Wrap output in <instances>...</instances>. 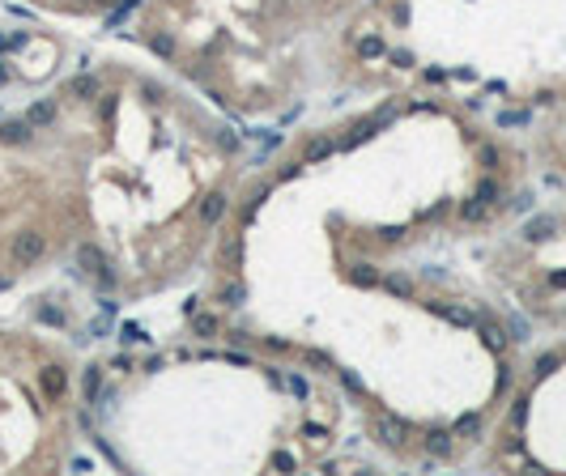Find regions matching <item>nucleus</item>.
Here are the masks:
<instances>
[{
    "instance_id": "16",
    "label": "nucleus",
    "mask_w": 566,
    "mask_h": 476,
    "mask_svg": "<svg viewBox=\"0 0 566 476\" xmlns=\"http://www.w3.org/2000/svg\"><path fill=\"white\" fill-rule=\"evenodd\" d=\"M460 217H465V222H486V217H490V204L473 196V200H465V204H460Z\"/></svg>"
},
{
    "instance_id": "14",
    "label": "nucleus",
    "mask_w": 566,
    "mask_h": 476,
    "mask_svg": "<svg viewBox=\"0 0 566 476\" xmlns=\"http://www.w3.org/2000/svg\"><path fill=\"white\" fill-rule=\"evenodd\" d=\"M451 438H455L451 430H430V434H426V451L439 455V459H447V455H451Z\"/></svg>"
},
{
    "instance_id": "39",
    "label": "nucleus",
    "mask_w": 566,
    "mask_h": 476,
    "mask_svg": "<svg viewBox=\"0 0 566 476\" xmlns=\"http://www.w3.org/2000/svg\"><path fill=\"white\" fill-rule=\"evenodd\" d=\"M379 238H383V243H396V238H400V230H396V226H383V230H379Z\"/></svg>"
},
{
    "instance_id": "13",
    "label": "nucleus",
    "mask_w": 566,
    "mask_h": 476,
    "mask_svg": "<svg viewBox=\"0 0 566 476\" xmlns=\"http://www.w3.org/2000/svg\"><path fill=\"white\" fill-rule=\"evenodd\" d=\"M553 230H558L553 217H532V222L524 226V238H528V243H545V238H553Z\"/></svg>"
},
{
    "instance_id": "29",
    "label": "nucleus",
    "mask_w": 566,
    "mask_h": 476,
    "mask_svg": "<svg viewBox=\"0 0 566 476\" xmlns=\"http://www.w3.org/2000/svg\"><path fill=\"white\" fill-rule=\"evenodd\" d=\"M524 421H528V396H520L516 408H511V426H524Z\"/></svg>"
},
{
    "instance_id": "5",
    "label": "nucleus",
    "mask_w": 566,
    "mask_h": 476,
    "mask_svg": "<svg viewBox=\"0 0 566 476\" xmlns=\"http://www.w3.org/2000/svg\"><path fill=\"white\" fill-rule=\"evenodd\" d=\"M430 310L439 315L443 324H451V328H473V310L460 306V302H430Z\"/></svg>"
},
{
    "instance_id": "7",
    "label": "nucleus",
    "mask_w": 566,
    "mask_h": 476,
    "mask_svg": "<svg viewBox=\"0 0 566 476\" xmlns=\"http://www.w3.org/2000/svg\"><path fill=\"white\" fill-rule=\"evenodd\" d=\"M196 213H200V222H204V226H218V222H222V213H226V192H209V196L200 200Z\"/></svg>"
},
{
    "instance_id": "38",
    "label": "nucleus",
    "mask_w": 566,
    "mask_h": 476,
    "mask_svg": "<svg viewBox=\"0 0 566 476\" xmlns=\"http://www.w3.org/2000/svg\"><path fill=\"white\" fill-rule=\"evenodd\" d=\"M111 115H115V94L102 98V120H111Z\"/></svg>"
},
{
    "instance_id": "18",
    "label": "nucleus",
    "mask_w": 566,
    "mask_h": 476,
    "mask_svg": "<svg viewBox=\"0 0 566 476\" xmlns=\"http://www.w3.org/2000/svg\"><path fill=\"white\" fill-rule=\"evenodd\" d=\"M383 38L379 34H371V38H362V43H358V56H362V60H375V56H383Z\"/></svg>"
},
{
    "instance_id": "32",
    "label": "nucleus",
    "mask_w": 566,
    "mask_h": 476,
    "mask_svg": "<svg viewBox=\"0 0 566 476\" xmlns=\"http://www.w3.org/2000/svg\"><path fill=\"white\" fill-rule=\"evenodd\" d=\"M337 375H341V383H345L349 391H358V396H362V379H358V375H349V370H337Z\"/></svg>"
},
{
    "instance_id": "10",
    "label": "nucleus",
    "mask_w": 566,
    "mask_h": 476,
    "mask_svg": "<svg viewBox=\"0 0 566 476\" xmlns=\"http://www.w3.org/2000/svg\"><path fill=\"white\" fill-rule=\"evenodd\" d=\"M473 328L481 332V340H486L490 349H502V345H507V332L490 319V315H473Z\"/></svg>"
},
{
    "instance_id": "23",
    "label": "nucleus",
    "mask_w": 566,
    "mask_h": 476,
    "mask_svg": "<svg viewBox=\"0 0 566 476\" xmlns=\"http://www.w3.org/2000/svg\"><path fill=\"white\" fill-rule=\"evenodd\" d=\"M558 366H562V357H558V353H541V357H537V379H545V375H553V370H558Z\"/></svg>"
},
{
    "instance_id": "36",
    "label": "nucleus",
    "mask_w": 566,
    "mask_h": 476,
    "mask_svg": "<svg viewBox=\"0 0 566 476\" xmlns=\"http://www.w3.org/2000/svg\"><path fill=\"white\" fill-rule=\"evenodd\" d=\"M511 332H516L511 340H528V324H524V319H511Z\"/></svg>"
},
{
    "instance_id": "24",
    "label": "nucleus",
    "mask_w": 566,
    "mask_h": 476,
    "mask_svg": "<svg viewBox=\"0 0 566 476\" xmlns=\"http://www.w3.org/2000/svg\"><path fill=\"white\" fill-rule=\"evenodd\" d=\"M477 157H481V166H486V171H498V162H502V153H498L494 145H481V149H477Z\"/></svg>"
},
{
    "instance_id": "9",
    "label": "nucleus",
    "mask_w": 566,
    "mask_h": 476,
    "mask_svg": "<svg viewBox=\"0 0 566 476\" xmlns=\"http://www.w3.org/2000/svg\"><path fill=\"white\" fill-rule=\"evenodd\" d=\"M332 153H337V140L332 136H311V140L302 145V162L311 166V162H324V157H332Z\"/></svg>"
},
{
    "instance_id": "19",
    "label": "nucleus",
    "mask_w": 566,
    "mask_h": 476,
    "mask_svg": "<svg viewBox=\"0 0 566 476\" xmlns=\"http://www.w3.org/2000/svg\"><path fill=\"white\" fill-rule=\"evenodd\" d=\"M192 328H196V336H218V315H196V319H192Z\"/></svg>"
},
{
    "instance_id": "12",
    "label": "nucleus",
    "mask_w": 566,
    "mask_h": 476,
    "mask_svg": "<svg viewBox=\"0 0 566 476\" xmlns=\"http://www.w3.org/2000/svg\"><path fill=\"white\" fill-rule=\"evenodd\" d=\"M30 124H26V115L22 120H9V124H0V140H5V145H22V140H30Z\"/></svg>"
},
{
    "instance_id": "2",
    "label": "nucleus",
    "mask_w": 566,
    "mask_h": 476,
    "mask_svg": "<svg viewBox=\"0 0 566 476\" xmlns=\"http://www.w3.org/2000/svg\"><path fill=\"white\" fill-rule=\"evenodd\" d=\"M371 430H375V438H379L388 451H400V447H404V438H409V426H404L400 417H392V412H375Z\"/></svg>"
},
{
    "instance_id": "8",
    "label": "nucleus",
    "mask_w": 566,
    "mask_h": 476,
    "mask_svg": "<svg viewBox=\"0 0 566 476\" xmlns=\"http://www.w3.org/2000/svg\"><path fill=\"white\" fill-rule=\"evenodd\" d=\"M64 94H69V98H77V102H90V98H98V94H102V85H98V77L81 73V77H73V81L64 85Z\"/></svg>"
},
{
    "instance_id": "33",
    "label": "nucleus",
    "mask_w": 566,
    "mask_h": 476,
    "mask_svg": "<svg viewBox=\"0 0 566 476\" xmlns=\"http://www.w3.org/2000/svg\"><path fill=\"white\" fill-rule=\"evenodd\" d=\"M120 336H124V340H145V328H141V324H124Z\"/></svg>"
},
{
    "instance_id": "4",
    "label": "nucleus",
    "mask_w": 566,
    "mask_h": 476,
    "mask_svg": "<svg viewBox=\"0 0 566 476\" xmlns=\"http://www.w3.org/2000/svg\"><path fill=\"white\" fill-rule=\"evenodd\" d=\"M38 387L47 400H64L69 396V370L64 366H43L38 370Z\"/></svg>"
},
{
    "instance_id": "17",
    "label": "nucleus",
    "mask_w": 566,
    "mask_h": 476,
    "mask_svg": "<svg viewBox=\"0 0 566 476\" xmlns=\"http://www.w3.org/2000/svg\"><path fill=\"white\" fill-rule=\"evenodd\" d=\"M81 391H85V404H94V400H98V391H102V370H98V366H90V370H85Z\"/></svg>"
},
{
    "instance_id": "11",
    "label": "nucleus",
    "mask_w": 566,
    "mask_h": 476,
    "mask_svg": "<svg viewBox=\"0 0 566 476\" xmlns=\"http://www.w3.org/2000/svg\"><path fill=\"white\" fill-rule=\"evenodd\" d=\"M349 285L375 289V285H379V268H375V264H353V268H349Z\"/></svg>"
},
{
    "instance_id": "22",
    "label": "nucleus",
    "mask_w": 566,
    "mask_h": 476,
    "mask_svg": "<svg viewBox=\"0 0 566 476\" xmlns=\"http://www.w3.org/2000/svg\"><path fill=\"white\" fill-rule=\"evenodd\" d=\"M477 430H481V417H477V412H465V417L455 421V430H451V434H477Z\"/></svg>"
},
{
    "instance_id": "30",
    "label": "nucleus",
    "mask_w": 566,
    "mask_h": 476,
    "mask_svg": "<svg viewBox=\"0 0 566 476\" xmlns=\"http://www.w3.org/2000/svg\"><path fill=\"white\" fill-rule=\"evenodd\" d=\"M273 468H277V472H294L298 463H294V455H290V451H273Z\"/></svg>"
},
{
    "instance_id": "3",
    "label": "nucleus",
    "mask_w": 566,
    "mask_h": 476,
    "mask_svg": "<svg viewBox=\"0 0 566 476\" xmlns=\"http://www.w3.org/2000/svg\"><path fill=\"white\" fill-rule=\"evenodd\" d=\"M43 251H47V238H43L38 230H22V234L13 238V264H17V268H30V264H38Z\"/></svg>"
},
{
    "instance_id": "15",
    "label": "nucleus",
    "mask_w": 566,
    "mask_h": 476,
    "mask_svg": "<svg viewBox=\"0 0 566 476\" xmlns=\"http://www.w3.org/2000/svg\"><path fill=\"white\" fill-rule=\"evenodd\" d=\"M375 132H379V124H375V115H371V120H358V124L349 128V136H345V145H362V140H367V136H375Z\"/></svg>"
},
{
    "instance_id": "20",
    "label": "nucleus",
    "mask_w": 566,
    "mask_h": 476,
    "mask_svg": "<svg viewBox=\"0 0 566 476\" xmlns=\"http://www.w3.org/2000/svg\"><path fill=\"white\" fill-rule=\"evenodd\" d=\"M383 285H388L392 298H409V294H413V281H409V277H388Z\"/></svg>"
},
{
    "instance_id": "37",
    "label": "nucleus",
    "mask_w": 566,
    "mask_h": 476,
    "mask_svg": "<svg viewBox=\"0 0 566 476\" xmlns=\"http://www.w3.org/2000/svg\"><path fill=\"white\" fill-rule=\"evenodd\" d=\"M264 349H273V353H281V349H290V340H281V336H264Z\"/></svg>"
},
{
    "instance_id": "6",
    "label": "nucleus",
    "mask_w": 566,
    "mask_h": 476,
    "mask_svg": "<svg viewBox=\"0 0 566 476\" xmlns=\"http://www.w3.org/2000/svg\"><path fill=\"white\" fill-rule=\"evenodd\" d=\"M56 111H60V102H56V98H38V102H30L26 124H30V128H47L51 120H56Z\"/></svg>"
},
{
    "instance_id": "21",
    "label": "nucleus",
    "mask_w": 566,
    "mask_h": 476,
    "mask_svg": "<svg viewBox=\"0 0 566 476\" xmlns=\"http://www.w3.org/2000/svg\"><path fill=\"white\" fill-rule=\"evenodd\" d=\"M149 47L158 51L162 60H171V56H175V38H171V34H153V38H149Z\"/></svg>"
},
{
    "instance_id": "40",
    "label": "nucleus",
    "mask_w": 566,
    "mask_h": 476,
    "mask_svg": "<svg viewBox=\"0 0 566 476\" xmlns=\"http://www.w3.org/2000/svg\"><path fill=\"white\" fill-rule=\"evenodd\" d=\"M226 361H234V366H247L251 357H247V353H234V349H230V353H226Z\"/></svg>"
},
{
    "instance_id": "28",
    "label": "nucleus",
    "mask_w": 566,
    "mask_h": 476,
    "mask_svg": "<svg viewBox=\"0 0 566 476\" xmlns=\"http://www.w3.org/2000/svg\"><path fill=\"white\" fill-rule=\"evenodd\" d=\"M285 387H290L298 400H306V396H311V387H306V379H302V375H290V379H285Z\"/></svg>"
},
{
    "instance_id": "1",
    "label": "nucleus",
    "mask_w": 566,
    "mask_h": 476,
    "mask_svg": "<svg viewBox=\"0 0 566 476\" xmlns=\"http://www.w3.org/2000/svg\"><path fill=\"white\" fill-rule=\"evenodd\" d=\"M77 264H81V273H85V277H94L102 289H115L111 259H107V251H102L98 243H81V247H77Z\"/></svg>"
},
{
    "instance_id": "41",
    "label": "nucleus",
    "mask_w": 566,
    "mask_h": 476,
    "mask_svg": "<svg viewBox=\"0 0 566 476\" xmlns=\"http://www.w3.org/2000/svg\"><path fill=\"white\" fill-rule=\"evenodd\" d=\"M549 285H553V289H566V273H553V277H549Z\"/></svg>"
},
{
    "instance_id": "25",
    "label": "nucleus",
    "mask_w": 566,
    "mask_h": 476,
    "mask_svg": "<svg viewBox=\"0 0 566 476\" xmlns=\"http://www.w3.org/2000/svg\"><path fill=\"white\" fill-rule=\"evenodd\" d=\"M473 196H477V200H486V204H494V200H498V183H494V179H481Z\"/></svg>"
},
{
    "instance_id": "31",
    "label": "nucleus",
    "mask_w": 566,
    "mask_h": 476,
    "mask_svg": "<svg viewBox=\"0 0 566 476\" xmlns=\"http://www.w3.org/2000/svg\"><path fill=\"white\" fill-rule=\"evenodd\" d=\"M302 357L311 361V366H320V370H332V357H328V353H320V349H306Z\"/></svg>"
},
{
    "instance_id": "26",
    "label": "nucleus",
    "mask_w": 566,
    "mask_h": 476,
    "mask_svg": "<svg viewBox=\"0 0 566 476\" xmlns=\"http://www.w3.org/2000/svg\"><path fill=\"white\" fill-rule=\"evenodd\" d=\"M243 298H247V289H243V285H239V281H234V285H226V289H222V302H226V306H243Z\"/></svg>"
},
{
    "instance_id": "34",
    "label": "nucleus",
    "mask_w": 566,
    "mask_h": 476,
    "mask_svg": "<svg viewBox=\"0 0 566 476\" xmlns=\"http://www.w3.org/2000/svg\"><path fill=\"white\" fill-rule=\"evenodd\" d=\"M388 56H392L396 68H409V64H413V51H388Z\"/></svg>"
},
{
    "instance_id": "35",
    "label": "nucleus",
    "mask_w": 566,
    "mask_h": 476,
    "mask_svg": "<svg viewBox=\"0 0 566 476\" xmlns=\"http://www.w3.org/2000/svg\"><path fill=\"white\" fill-rule=\"evenodd\" d=\"M38 319H43V324H64V315H60V310H51V306H43V310H38Z\"/></svg>"
},
{
    "instance_id": "27",
    "label": "nucleus",
    "mask_w": 566,
    "mask_h": 476,
    "mask_svg": "<svg viewBox=\"0 0 566 476\" xmlns=\"http://www.w3.org/2000/svg\"><path fill=\"white\" fill-rule=\"evenodd\" d=\"M520 124H528V111H502L498 115V128H520Z\"/></svg>"
}]
</instances>
